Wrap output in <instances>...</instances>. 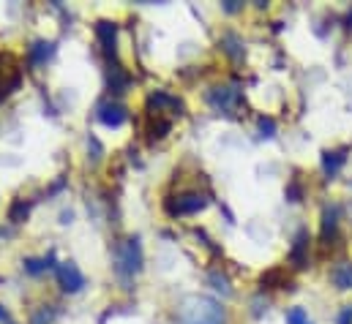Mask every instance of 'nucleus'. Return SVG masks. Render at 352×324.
I'll return each instance as SVG.
<instances>
[{
    "label": "nucleus",
    "mask_w": 352,
    "mask_h": 324,
    "mask_svg": "<svg viewBox=\"0 0 352 324\" xmlns=\"http://www.w3.org/2000/svg\"><path fill=\"white\" fill-rule=\"evenodd\" d=\"M287 199H289V202H300V185L292 183V185L287 188Z\"/></svg>",
    "instance_id": "22"
},
{
    "label": "nucleus",
    "mask_w": 352,
    "mask_h": 324,
    "mask_svg": "<svg viewBox=\"0 0 352 324\" xmlns=\"http://www.w3.org/2000/svg\"><path fill=\"white\" fill-rule=\"evenodd\" d=\"M306 248H309V235L300 232V235L295 238V248H292V262H295L298 267H303V262H306Z\"/></svg>",
    "instance_id": "12"
},
{
    "label": "nucleus",
    "mask_w": 352,
    "mask_h": 324,
    "mask_svg": "<svg viewBox=\"0 0 352 324\" xmlns=\"http://www.w3.org/2000/svg\"><path fill=\"white\" fill-rule=\"evenodd\" d=\"M115 270L123 275V278H131L142 270V245L140 238H129L126 243L118 248V264Z\"/></svg>",
    "instance_id": "2"
},
{
    "label": "nucleus",
    "mask_w": 352,
    "mask_h": 324,
    "mask_svg": "<svg viewBox=\"0 0 352 324\" xmlns=\"http://www.w3.org/2000/svg\"><path fill=\"white\" fill-rule=\"evenodd\" d=\"M52 262H55V253H50V256H44V259H25V270H28L30 275H41L44 270L52 267Z\"/></svg>",
    "instance_id": "11"
},
{
    "label": "nucleus",
    "mask_w": 352,
    "mask_h": 324,
    "mask_svg": "<svg viewBox=\"0 0 352 324\" xmlns=\"http://www.w3.org/2000/svg\"><path fill=\"white\" fill-rule=\"evenodd\" d=\"M347 161V150H328L325 156H322V169L333 177L339 169H342V163Z\"/></svg>",
    "instance_id": "10"
},
{
    "label": "nucleus",
    "mask_w": 352,
    "mask_h": 324,
    "mask_svg": "<svg viewBox=\"0 0 352 324\" xmlns=\"http://www.w3.org/2000/svg\"><path fill=\"white\" fill-rule=\"evenodd\" d=\"M241 44H243V41H241V38H238L235 33H227V36L221 38V47H224V52H227L230 58H241V55H243Z\"/></svg>",
    "instance_id": "13"
},
{
    "label": "nucleus",
    "mask_w": 352,
    "mask_h": 324,
    "mask_svg": "<svg viewBox=\"0 0 352 324\" xmlns=\"http://www.w3.org/2000/svg\"><path fill=\"white\" fill-rule=\"evenodd\" d=\"M28 210H30V205H25V202L19 199V202H14V207H11V213H8V218H11L14 224H19V221H25V218H28Z\"/></svg>",
    "instance_id": "15"
},
{
    "label": "nucleus",
    "mask_w": 352,
    "mask_h": 324,
    "mask_svg": "<svg viewBox=\"0 0 352 324\" xmlns=\"http://www.w3.org/2000/svg\"><path fill=\"white\" fill-rule=\"evenodd\" d=\"M52 55H55V44L52 41H36L30 47V63H36V66H44Z\"/></svg>",
    "instance_id": "9"
},
{
    "label": "nucleus",
    "mask_w": 352,
    "mask_h": 324,
    "mask_svg": "<svg viewBox=\"0 0 352 324\" xmlns=\"http://www.w3.org/2000/svg\"><path fill=\"white\" fill-rule=\"evenodd\" d=\"M287 324H311V319H309V314L303 308H292L287 314Z\"/></svg>",
    "instance_id": "18"
},
{
    "label": "nucleus",
    "mask_w": 352,
    "mask_h": 324,
    "mask_svg": "<svg viewBox=\"0 0 352 324\" xmlns=\"http://www.w3.org/2000/svg\"><path fill=\"white\" fill-rule=\"evenodd\" d=\"M336 218H339V210L336 207H328L325 216H322V232H336Z\"/></svg>",
    "instance_id": "16"
},
{
    "label": "nucleus",
    "mask_w": 352,
    "mask_h": 324,
    "mask_svg": "<svg viewBox=\"0 0 352 324\" xmlns=\"http://www.w3.org/2000/svg\"><path fill=\"white\" fill-rule=\"evenodd\" d=\"M177 322L180 324H224V308L205 294H188L180 305H177Z\"/></svg>",
    "instance_id": "1"
},
{
    "label": "nucleus",
    "mask_w": 352,
    "mask_h": 324,
    "mask_svg": "<svg viewBox=\"0 0 352 324\" xmlns=\"http://www.w3.org/2000/svg\"><path fill=\"white\" fill-rule=\"evenodd\" d=\"M205 207H208V196L194 194V191L173 196V199L167 202V213H170V216H194V213H199V210H205Z\"/></svg>",
    "instance_id": "3"
},
{
    "label": "nucleus",
    "mask_w": 352,
    "mask_h": 324,
    "mask_svg": "<svg viewBox=\"0 0 352 324\" xmlns=\"http://www.w3.org/2000/svg\"><path fill=\"white\" fill-rule=\"evenodd\" d=\"M96 36L101 41V49L109 55H115V41H118V25L115 22H98L96 25Z\"/></svg>",
    "instance_id": "7"
},
{
    "label": "nucleus",
    "mask_w": 352,
    "mask_h": 324,
    "mask_svg": "<svg viewBox=\"0 0 352 324\" xmlns=\"http://www.w3.org/2000/svg\"><path fill=\"white\" fill-rule=\"evenodd\" d=\"M210 284H213V289H219L221 294H232V289H230V281H227L224 275H219V273H210Z\"/></svg>",
    "instance_id": "17"
},
{
    "label": "nucleus",
    "mask_w": 352,
    "mask_h": 324,
    "mask_svg": "<svg viewBox=\"0 0 352 324\" xmlns=\"http://www.w3.org/2000/svg\"><path fill=\"white\" fill-rule=\"evenodd\" d=\"M58 284L63 286V292H69V294H77L82 286H85V275L80 273V267L74 264V262H63V264H58Z\"/></svg>",
    "instance_id": "4"
},
{
    "label": "nucleus",
    "mask_w": 352,
    "mask_h": 324,
    "mask_svg": "<svg viewBox=\"0 0 352 324\" xmlns=\"http://www.w3.org/2000/svg\"><path fill=\"white\" fill-rule=\"evenodd\" d=\"M88 148H93V161H98L101 159V145H98V139L90 134V139H88Z\"/></svg>",
    "instance_id": "21"
},
{
    "label": "nucleus",
    "mask_w": 352,
    "mask_h": 324,
    "mask_svg": "<svg viewBox=\"0 0 352 324\" xmlns=\"http://www.w3.org/2000/svg\"><path fill=\"white\" fill-rule=\"evenodd\" d=\"M238 101H241V93H238L235 87H213V90L208 93V104H210L216 112H224V115H230Z\"/></svg>",
    "instance_id": "5"
},
{
    "label": "nucleus",
    "mask_w": 352,
    "mask_h": 324,
    "mask_svg": "<svg viewBox=\"0 0 352 324\" xmlns=\"http://www.w3.org/2000/svg\"><path fill=\"white\" fill-rule=\"evenodd\" d=\"M339 324H352V305H344L339 314Z\"/></svg>",
    "instance_id": "23"
},
{
    "label": "nucleus",
    "mask_w": 352,
    "mask_h": 324,
    "mask_svg": "<svg viewBox=\"0 0 352 324\" xmlns=\"http://www.w3.org/2000/svg\"><path fill=\"white\" fill-rule=\"evenodd\" d=\"M126 84H129L126 74H123L120 69H112V77H109V87H112V93H123V90H126Z\"/></svg>",
    "instance_id": "14"
},
{
    "label": "nucleus",
    "mask_w": 352,
    "mask_h": 324,
    "mask_svg": "<svg viewBox=\"0 0 352 324\" xmlns=\"http://www.w3.org/2000/svg\"><path fill=\"white\" fill-rule=\"evenodd\" d=\"M331 278H333V286H336V289H342V292L352 289V262L336 264V270L331 273Z\"/></svg>",
    "instance_id": "8"
},
{
    "label": "nucleus",
    "mask_w": 352,
    "mask_h": 324,
    "mask_svg": "<svg viewBox=\"0 0 352 324\" xmlns=\"http://www.w3.org/2000/svg\"><path fill=\"white\" fill-rule=\"evenodd\" d=\"M52 319H55V311H47V308H44L41 314L33 316V324H50Z\"/></svg>",
    "instance_id": "20"
},
{
    "label": "nucleus",
    "mask_w": 352,
    "mask_h": 324,
    "mask_svg": "<svg viewBox=\"0 0 352 324\" xmlns=\"http://www.w3.org/2000/svg\"><path fill=\"white\" fill-rule=\"evenodd\" d=\"M96 115H98V120H101L104 126H109V128L123 126V123H126V117H129L126 106H123V104H118V101H107V104H101Z\"/></svg>",
    "instance_id": "6"
},
{
    "label": "nucleus",
    "mask_w": 352,
    "mask_h": 324,
    "mask_svg": "<svg viewBox=\"0 0 352 324\" xmlns=\"http://www.w3.org/2000/svg\"><path fill=\"white\" fill-rule=\"evenodd\" d=\"M224 8H227V11H238V8H241V3H238V0H227V3H224Z\"/></svg>",
    "instance_id": "24"
},
{
    "label": "nucleus",
    "mask_w": 352,
    "mask_h": 324,
    "mask_svg": "<svg viewBox=\"0 0 352 324\" xmlns=\"http://www.w3.org/2000/svg\"><path fill=\"white\" fill-rule=\"evenodd\" d=\"M0 322H8V311L0 305Z\"/></svg>",
    "instance_id": "25"
},
{
    "label": "nucleus",
    "mask_w": 352,
    "mask_h": 324,
    "mask_svg": "<svg viewBox=\"0 0 352 324\" xmlns=\"http://www.w3.org/2000/svg\"><path fill=\"white\" fill-rule=\"evenodd\" d=\"M347 25L352 27V11H350V16H347Z\"/></svg>",
    "instance_id": "26"
},
{
    "label": "nucleus",
    "mask_w": 352,
    "mask_h": 324,
    "mask_svg": "<svg viewBox=\"0 0 352 324\" xmlns=\"http://www.w3.org/2000/svg\"><path fill=\"white\" fill-rule=\"evenodd\" d=\"M260 134H263L265 139H270L276 134V120L273 117H260Z\"/></svg>",
    "instance_id": "19"
}]
</instances>
